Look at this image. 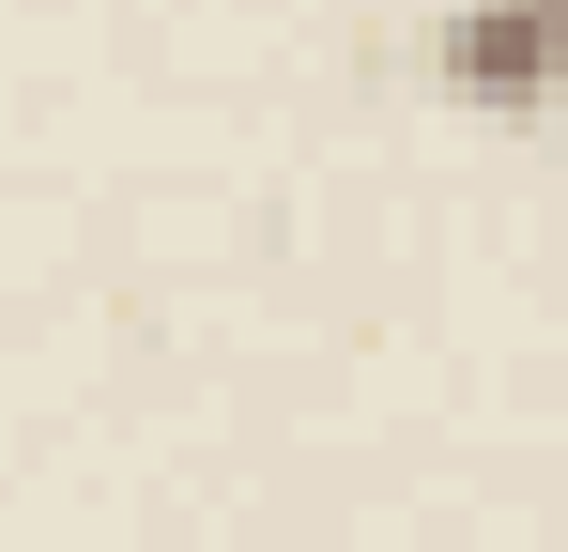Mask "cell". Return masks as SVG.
<instances>
[{
	"mask_svg": "<svg viewBox=\"0 0 568 552\" xmlns=\"http://www.w3.org/2000/svg\"><path fill=\"white\" fill-rule=\"evenodd\" d=\"M430 92L476 108V123L568 108V0H446L430 16Z\"/></svg>",
	"mask_w": 568,
	"mask_h": 552,
	"instance_id": "obj_1",
	"label": "cell"
}]
</instances>
